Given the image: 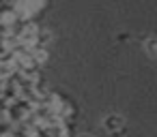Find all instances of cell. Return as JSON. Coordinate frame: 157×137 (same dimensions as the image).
<instances>
[{"instance_id":"obj_1","label":"cell","mask_w":157,"mask_h":137,"mask_svg":"<svg viewBox=\"0 0 157 137\" xmlns=\"http://www.w3.org/2000/svg\"><path fill=\"white\" fill-rule=\"evenodd\" d=\"M52 41V34H50V30H41V28H37V34H35V45L33 47H43L45 49V45Z\"/></svg>"},{"instance_id":"obj_2","label":"cell","mask_w":157,"mask_h":137,"mask_svg":"<svg viewBox=\"0 0 157 137\" xmlns=\"http://www.w3.org/2000/svg\"><path fill=\"white\" fill-rule=\"evenodd\" d=\"M103 126H105L108 131H116V128L123 126V118L116 116V114H112V116H108V118L103 120Z\"/></svg>"},{"instance_id":"obj_3","label":"cell","mask_w":157,"mask_h":137,"mask_svg":"<svg viewBox=\"0 0 157 137\" xmlns=\"http://www.w3.org/2000/svg\"><path fill=\"white\" fill-rule=\"evenodd\" d=\"M144 45H146V52H148V56H155V47H157V45H155V37H148Z\"/></svg>"},{"instance_id":"obj_4","label":"cell","mask_w":157,"mask_h":137,"mask_svg":"<svg viewBox=\"0 0 157 137\" xmlns=\"http://www.w3.org/2000/svg\"><path fill=\"white\" fill-rule=\"evenodd\" d=\"M2 137H13V135H11V133H7V135H2Z\"/></svg>"},{"instance_id":"obj_5","label":"cell","mask_w":157,"mask_h":137,"mask_svg":"<svg viewBox=\"0 0 157 137\" xmlns=\"http://www.w3.org/2000/svg\"><path fill=\"white\" fill-rule=\"evenodd\" d=\"M80 137H93V135H80Z\"/></svg>"}]
</instances>
